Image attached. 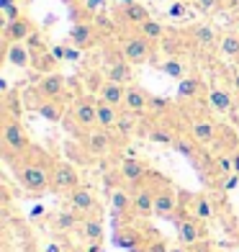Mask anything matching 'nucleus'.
Wrapping results in <instances>:
<instances>
[{
    "label": "nucleus",
    "instance_id": "nucleus-43",
    "mask_svg": "<svg viewBox=\"0 0 239 252\" xmlns=\"http://www.w3.org/2000/svg\"><path fill=\"white\" fill-rule=\"evenodd\" d=\"M0 10H3V16H5V24H10V21H18L21 16H24V10H21L18 3H10V5L0 8Z\"/></svg>",
    "mask_w": 239,
    "mask_h": 252
},
{
    "label": "nucleus",
    "instance_id": "nucleus-10",
    "mask_svg": "<svg viewBox=\"0 0 239 252\" xmlns=\"http://www.w3.org/2000/svg\"><path fill=\"white\" fill-rule=\"evenodd\" d=\"M113 144H116L113 142V134L108 129H100V126L83 134V147L90 157H108L113 152Z\"/></svg>",
    "mask_w": 239,
    "mask_h": 252
},
{
    "label": "nucleus",
    "instance_id": "nucleus-26",
    "mask_svg": "<svg viewBox=\"0 0 239 252\" xmlns=\"http://www.w3.org/2000/svg\"><path fill=\"white\" fill-rule=\"evenodd\" d=\"M113 242L129 252H142V245H147V239L136 226H123V229L119 226L116 234H113Z\"/></svg>",
    "mask_w": 239,
    "mask_h": 252
},
{
    "label": "nucleus",
    "instance_id": "nucleus-54",
    "mask_svg": "<svg viewBox=\"0 0 239 252\" xmlns=\"http://www.w3.org/2000/svg\"><path fill=\"white\" fill-rule=\"evenodd\" d=\"M64 3H72V0H64Z\"/></svg>",
    "mask_w": 239,
    "mask_h": 252
},
{
    "label": "nucleus",
    "instance_id": "nucleus-6",
    "mask_svg": "<svg viewBox=\"0 0 239 252\" xmlns=\"http://www.w3.org/2000/svg\"><path fill=\"white\" fill-rule=\"evenodd\" d=\"M31 93L39 100H62V95L67 93V77L62 72L39 75V80L31 88Z\"/></svg>",
    "mask_w": 239,
    "mask_h": 252
},
{
    "label": "nucleus",
    "instance_id": "nucleus-25",
    "mask_svg": "<svg viewBox=\"0 0 239 252\" xmlns=\"http://www.w3.org/2000/svg\"><path fill=\"white\" fill-rule=\"evenodd\" d=\"M77 234L83 237V245L85 242H103V234H106V224L98 214H90V216H83L80 221V229Z\"/></svg>",
    "mask_w": 239,
    "mask_h": 252
},
{
    "label": "nucleus",
    "instance_id": "nucleus-36",
    "mask_svg": "<svg viewBox=\"0 0 239 252\" xmlns=\"http://www.w3.org/2000/svg\"><path fill=\"white\" fill-rule=\"evenodd\" d=\"M57 62H60V60L52 54V47H49V49H44V52H33L31 70H36L39 75H49V72H57V70H54Z\"/></svg>",
    "mask_w": 239,
    "mask_h": 252
},
{
    "label": "nucleus",
    "instance_id": "nucleus-42",
    "mask_svg": "<svg viewBox=\"0 0 239 252\" xmlns=\"http://www.w3.org/2000/svg\"><path fill=\"white\" fill-rule=\"evenodd\" d=\"M193 8H196L198 13L209 16V13H216L219 8H224V0H193Z\"/></svg>",
    "mask_w": 239,
    "mask_h": 252
},
{
    "label": "nucleus",
    "instance_id": "nucleus-17",
    "mask_svg": "<svg viewBox=\"0 0 239 252\" xmlns=\"http://www.w3.org/2000/svg\"><path fill=\"white\" fill-rule=\"evenodd\" d=\"M188 39L196 44L198 49H216L219 47V39L221 33L216 31L211 24H206V21H201V24H193L188 29Z\"/></svg>",
    "mask_w": 239,
    "mask_h": 252
},
{
    "label": "nucleus",
    "instance_id": "nucleus-24",
    "mask_svg": "<svg viewBox=\"0 0 239 252\" xmlns=\"http://www.w3.org/2000/svg\"><path fill=\"white\" fill-rule=\"evenodd\" d=\"M80 221H83V216H80L75 209H60V211H54L52 214V219H49V224H52V229L57 234H70V232H77L80 229Z\"/></svg>",
    "mask_w": 239,
    "mask_h": 252
},
{
    "label": "nucleus",
    "instance_id": "nucleus-12",
    "mask_svg": "<svg viewBox=\"0 0 239 252\" xmlns=\"http://www.w3.org/2000/svg\"><path fill=\"white\" fill-rule=\"evenodd\" d=\"M209 106L211 111L221 113V116H232L237 113V106H239V98L232 88L226 85H211L209 88Z\"/></svg>",
    "mask_w": 239,
    "mask_h": 252
},
{
    "label": "nucleus",
    "instance_id": "nucleus-49",
    "mask_svg": "<svg viewBox=\"0 0 239 252\" xmlns=\"http://www.w3.org/2000/svg\"><path fill=\"white\" fill-rule=\"evenodd\" d=\"M232 159H234V173L239 175V147H237V150L232 152Z\"/></svg>",
    "mask_w": 239,
    "mask_h": 252
},
{
    "label": "nucleus",
    "instance_id": "nucleus-5",
    "mask_svg": "<svg viewBox=\"0 0 239 252\" xmlns=\"http://www.w3.org/2000/svg\"><path fill=\"white\" fill-rule=\"evenodd\" d=\"M75 188H80V173L72 162H67V159H54L52 165V190L54 193H72Z\"/></svg>",
    "mask_w": 239,
    "mask_h": 252
},
{
    "label": "nucleus",
    "instance_id": "nucleus-8",
    "mask_svg": "<svg viewBox=\"0 0 239 252\" xmlns=\"http://www.w3.org/2000/svg\"><path fill=\"white\" fill-rule=\"evenodd\" d=\"M149 165L139 157H123L121 162L116 165V178L121 180V186H142V183L149 178Z\"/></svg>",
    "mask_w": 239,
    "mask_h": 252
},
{
    "label": "nucleus",
    "instance_id": "nucleus-37",
    "mask_svg": "<svg viewBox=\"0 0 239 252\" xmlns=\"http://www.w3.org/2000/svg\"><path fill=\"white\" fill-rule=\"evenodd\" d=\"M139 121H142V116H134V113H129V111H121V119L116 124V131L121 136H131L136 129H139Z\"/></svg>",
    "mask_w": 239,
    "mask_h": 252
},
{
    "label": "nucleus",
    "instance_id": "nucleus-46",
    "mask_svg": "<svg viewBox=\"0 0 239 252\" xmlns=\"http://www.w3.org/2000/svg\"><path fill=\"white\" fill-rule=\"evenodd\" d=\"M88 252H100V250H103V242H85L83 245Z\"/></svg>",
    "mask_w": 239,
    "mask_h": 252
},
{
    "label": "nucleus",
    "instance_id": "nucleus-18",
    "mask_svg": "<svg viewBox=\"0 0 239 252\" xmlns=\"http://www.w3.org/2000/svg\"><path fill=\"white\" fill-rule=\"evenodd\" d=\"M103 77L113 80V83H121V85H131L134 83V64H129L121 54H116L113 60H108L103 64Z\"/></svg>",
    "mask_w": 239,
    "mask_h": 252
},
{
    "label": "nucleus",
    "instance_id": "nucleus-53",
    "mask_svg": "<svg viewBox=\"0 0 239 252\" xmlns=\"http://www.w3.org/2000/svg\"><path fill=\"white\" fill-rule=\"evenodd\" d=\"M70 252H88L85 247H70Z\"/></svg>",
    "mask_w": 239,
    "mask_h": 252
},
{
    "label": "nucleus",
    "instance_id": "nucleus-44",
    "mask_svg": "<svg viewBox=\"0 0 239 252\" xmlns=\"http://www.w3.org/2000/svg\"><path fill=\"white\" fill-rule=\"evenodd\" d=\"M144 252H170V247L165 245V239H152L144 245Z\"/></svg>",
    "mask_w": 239,
    "mask_h": 252
},
{
    "label": "nucleus",
    "instance_id": "nucleus-23",
    "mask_svg": "<svg viewBox=\"0 0 239 252\" xmlns=\"http://www.w3.org/2000/svg\"><path fill=\"white\" fill-rule=\"evenodd\" d=\"M147 18H152L149 10H147L142 3H136V0H131L129 5H119V10H116V21H119V24L131 26V29H139Z\"/></svg>",
    "mask_w": 239,
    "mask_h": 252
},
{
    "label": "nucleus",
    "instance_id": "nucleus-9",
    "mask_svg": "<svg viewBox=\"0 0 239 252\" xmlns=\"http://www.w3.org/2000/svg\"><path fill=\"white\" fill-rule=\"evenodd\" d=\"M188 136L201 147V150L213 147L216 136H219V124H216L213 119H209V116H196L188 124Z\"/></svg>",
    "mask_w": 239,
    "mask_h": 252
},
{
    "label": "nucleus",
    "instance_id": "nucleus-4",
    "mask_svg": "<svg viewBox=\"0 0 239 252\" xmlns=\"http://www.w3.org/2000/svg\"><path fill=\"white\" fill-rule=\"evenodd\" d=\"M70 119L80 131H90L98 126V98L93 95H80L70 106Z\"/></svg>",
    "mask_w": 239,
    "mask_h": 252
},
{
    "label": "nucleus",
    "instance_id": "nucleus-31",
    "mask_svg": "<svg viewBox=\"0 0 239 252\" xmlns=\"http://www.w3.org/2000/svg\"><path fill=\"white\" fill-rule=\"evenodd\" d=\"M136 33H142V36H144L147 41H152L154 47H157V44H162V39L167 36V29H165L162 21L152 16V18H147L144 24H142L139 29H136Z\"/></svg>",
    "mask_w": 239,
    "mask_h": 252
},
{
    "label": "nucleus",
    "instance_id": "nucleus-11",
    "mask_svg": "<svg viewBox=\"0 0 239 252\" xmlns=\"http://www.w3.org/2000/svg\"><path fill=\"white\" fill-rule=\"evenodd\" d=\"M180 209V193L170 186V183H162L157 186V198H154V216L159 219H175V214Z\"/></svg>",
    "mask_w": 239,
    "mask_h": 252
},
{
    "label": "nucleus",
    "instance_id": "nucleus-20",
    "mask_svg": "<svg viewBox=\"0 0 239 252\" xmlns=\"http://www.w3.org/2000/svg\"><path fill=\"white\" fill-rule=\"evenodd\" d=\"M95 98L98 100H106L111 103V106H116L123 111V100H126V85H121V83H113V80H100L98 88H95Z\"/></svg>",
    "mask_w": 239,
    "mask_h": 252
},
{
    "label": "nucleus",
    "instance_id": "nucleus-2",
    "mask_svg": "<svg viewBox=\"0 0 239 252\" xmlns=\"http://www.w3.org/2000/svg\"><path fill=\"white\" fill-rule=\"evenodd\" d=\"M0 139H3V152L8 162H16V159L26 157L33 144L29 139L26 126L21 124V119L10 111H3V121H0Z\"/></svg>",
    "mask_w": 239,
    "mask_h": 252
},
{
    "label": "nucleus",
    "instance_id": "nucleus-52",
    "mask_svg": "<svg viewBox=\"0 0 239 252\" xmlns=\"http://www.w3.org/2000/svg\"><path fill=\"white\" fill-rule=\"evenodd\" d=\"M10 3H16V0H0V8H5V5H10Z\"/></svg>",
    "mask_w": 239,
    "mask_h": 252
},
{
    "label": "nucleus",
    "instance_id": "nucleus-29",
    "mask_svg": "<svg viewBox=\"0 0 239 252\" xmlns=\"http://www.w3.org/2000/svg\"><path fill=\"white\" fill-rule=\"evenodd\" d=\"M203 90H206V85H203V80L196 77V75H188L183 80H178V98L180 100H196L203 95Z\"/></svg>",
    "mask_w": 239,
    "mask_h": 252
},
{
    "label": "nucleus",
    "instance_id": "nucleus-28",
    "mask_svg": "<svg viewBox=\"0 0 239 252\" xmlns=\"http://www.w3.org/2000/svg\"><path fill=\"white\" fill-rule=\"evenodd\" d=\"M178 136L180 134L173 129V126H167L165 121H157V124H152L149 129H147V139L154 142V144H162V147H175Z\"/></svg>",
    "mask_w": 239,
    "mask_h": 252
},
{
    "label": "nucleus",
    "instance_id": "nucleus-14",
    "mask_svg": "<svg viewBox=\"0 0 239 252\" xmlns=\"http://www.w3.org/2000/svg\"><path fill=\"white\" fill-rule=\"evenodd\" d=\"M33 33H36V26L29 16H21L18 21H10V24H3V44H21L29 41Z\"/></svg>",
    "mask_w": 239,
    "mask_h": 252
},
{
    "label": "nucleus",
    "instance_id": "nucleus-16",
    "mask_svg": "<svg viewBox=\"0 0 239 252\" xmlns=\"http://www.w3.org/2000/svg\"><path fill=\"white\" fill-rule=\"evenodd\" d=\"M67 206L75 209L80 216H90V214L98 211V198H95V193L90 190V188L80 186L72 193H67Z\"/></svg>",
    "mask_w": 239,
    "mask_h": 252
},
{
    "label": "nucleus",
    "instance_id": "nucleus-45",
    "mask_svg": "<svg viewBox=\"0 0 239 252\" xmlns=\"http://www.w3.org/2000/svg\"><path fill=\"white\" fill-rule=\"evenodd\" d=\"M239 186V175H229V178H221V190H234Z\"/></svg>",
    "mask_w": 239,
    "mask_h": 252
},
{
    "label": "nucleus",
    "instance_id": "nucleus-3",
    "mask_svg": "<svg viewBox=\"0 0 239 252\" xmlns=\"http://www.w3.org/2000/svg\"><path fill=\"white\" fill-rule=\"evenodd\" d=\"M119 54H121L129 64L139 67V64L152 62V57H154V44L147 41L142 33H126V36L119 41Z\"/></svg>",
    "mask_w": 239,
    "mask_h": 252
},
{
    "label": "nucleus",
    "instance_id": "nucleus-19",
    "mask_svg": "<svg viewBox=\"0 0 239 252\" xmlns=\"http://www.w3.org/2000/svg\"><path fill=\"white\" fill-rule=\"evenodd\" d=\"M98 39H100L98 36V29L90 24V21H80V24H75L70 29V44H72L75 49H80V52L95 47Z\"/></svg>",
    "mask_w": 239,
    "mask_h": 252
},
{
    "label": "nucleus",
    "instance_id": "nucleus-51",
    "mask_svg": "<svg viewBox=\"0 0 239 252\" xmlns=\"http://www.w3.org/2000/svg\"><path fill=\"white\" fill-rule=\"evenodd\" d=\"M232 31H234V33H239V16L234 18V24H232Z\"/></svg>",
    "mask_w": 239,
    "mask_h": 252
},
{
    "label": "nucleus",
    "instance_id": "nucleus-34",
    "mask_svg": "<svg viewBox=\"0 0 239 252\" xmlns=\"http://www.w3.org/2000/svg\"><path fill=\"white\" fill-rule=\"evenodd\" d=\"M157 67H159V72H165L167 77H173V80L188 77V64H185L183 57H165Z\"/></svg>",
    "mask_w": 239,
    "mask_h": 252
},
{
    "label": "nucleus",
    "instance_id": "nucleus-33",
    "mask_svg": "<svg viewBox=\"0 0 239 252\" xmlns=\"http://www.w3.org/2000/svg\"><path fill=\"white\" fill-rule=\"evenodd\" d=\"M119 119H121V108L111 106V103H106V100H98V126L100 129L113 131L116 124H119Z\"/></svg>",
    "mask_w": 239,
    "mask_h": 252
},
{
    "label": "nucleus",
    "instance_id": "nucleus-30",
    "mask_svg": "<svg viewBox=\"0 0 239 252\" xmlns=\"http://www.w3.org/2000/svg\"><path fill=\"white\" fill-rule=\"evenodd\" d=\"M33 100H36L33 103V111H36L41 119H47L52 124L64 119V103L62 100H39V98H33Z\"/></svg>",
    "mask_w": 239,
    "mask_h": 252
},
{
    "label": "nucleus",
    "instance_id": "nucleus-41",
    "mask_svg": "<svg viewBox=\"0 0 239 252\" xmlns=\"http://www.w3.org/2000/svg\"><path fill=\"white\" fill-rule=\"evenodd\" d=\"M173 150H175V152H180V155H185V157H196L201 147H198L196 142H193L190 136H178V142H175Z\"/></svg>",
    "mask_w": 239,
    "mask_h": 252
},
{
    "label": "nucleus",
    "instance_id": "nucleus-39",
    "mask_svg": "<svg viewBox=\"0 0 239 252\" xmlns=\"http://www.w3.org/2000/svg\"><path fill=\"white\" fill-rule=\"evenodd\" d=\"M165 16H167L170 21H188V18L193 16V5L185 3V0H175V3L165 10Z\"/></svg>",
    "mask_w": 239,
    "mask_h": 252
},
{
    "label": "nucleus",
    "instance_id": "nucleus-47",
    "mask_svg": "<svg viewBox=\"0 0 239 252\" xmlns=\"http://www.w3.org/2000/svg\"><path fill=\"white\" fill-rule=\"evenodd\" d=\"M232 90H234L237 98H239V70H234V72H232Z\"/></svg>",
    "mask_w": 239,
    "mask_h": 252
},
{
    "label": "nucleus",
    "instance_id": "nucleus-21",
    "mask_svg": "<svg viewBox=\"0 0 239 252\" xmlns=\"http://www.w3.org/2000/svg\"><path fill=\"white\" fill-rule=\"evenodd\" d=\"M147 108H149V93L142 85H126V100H123V111L134 113V116H147Z\"/></svg>",
    "mask_w": 239,
    "mask_h": 252
},
{
    "label": "nucleus",
    "instance_id": "nucleus-55",
    "mask_svg": "<svg viewBox=\"0 0 239 252\" xmlns=\"http://www.w3.org/2000/svg\"><path fill=\"white\" fill-rule=\"evenodd\" d=\"M237 252H239V247H237Z\"/></svg>",
    "mask_w": 239,
    "mask_h": 252
},
{
    "label": "nucleus",
    "instance_id": "nucleus-22",
    "mask_svg": "<svg viewBox=\"0 0 239 252\" xmlns=\"http://www.w3.org/2000/svg\"><path fill=\"white\" fill-rule=\"evenodd\" d=\"M108 206H111V214L116 216V219L131 214V209H134V190L123 188V186L111 188V193H108Z\"/></svg>",
    "mask_w": 239,
    "mask_h": 252
},
{
    "label": "nucleus",
    "instance_id": "nucleus-48",
    "mask_svg": "<svg viewBox=\"0 0 239 252\" xmlns=\"http://www.w3.org/2000/svg\"><path fill=\"white\" fill-rule=\"evenodd\" d=\"M47 211H44V206H33L31 214H29V219H39V216H44Z\"/></svg>",
    "mask_w": 239,
    "mask_h": 252
},
{
    "label": "nucleus",
    "instance_id": "nucleus-50",
    "mask_svg": "<svg viewBox=\"0 0 239 252\" xmlns=\"http://www.w3.org/2000/svg\"><path fill=\"white\" fill-rule=\"evenodd\" d=\"M170 252H188V247H185V245H180V242H178L175 247H170Z\"/></svg>",
    "mask_w": 239,
    "mask_h": 252
},
{
    "label": "nucleus",
    "instance_id": "nucleus-27",
    "mask_svg": "<svg viewBox=\"0 0 239 252\" xmlns=\"http://www.w3.org/2000/svg\"><path fill=\"white\" fill-rule=\"evenodd\" d=\"M193 219H198V221H211L213 216H216V203L213 198L209 196V193H196L190 201V211H188Z\"/></svg>",
    "mask_w": 239,
    "mask_h": 252
},
{
    "label": "nucleus",
    "instance_id": "nucleus-32",
    "mask_svg": "<svg viewBox=\"0 0 239 252\" xmlns=\"http://www.w3.org/2000/svg\"><path fill=\"white\" fill-rule=\"evenodd\" d=\"M221 60H237L239 62V33L234 31H224L219 39V47H216Z\"/></svg>",
    "mask_w": 239,
    "mask_h": 252
},
{
    "label": "nucleus",
    "instance_id": "nucleus-7",
    "mask_svg": "<svg viewBox=\"0 0 239 252\" xmlns=\"http://www.w3.org/2000/svg\"><path fill=\"white\" fill-rule=\"evenodd\" d=\"M175 232H178V242L185 245V247H196L201 245L203 239H206V226H203V221L193 219L190 214H180L175 216Z\"/></svg>",
    "mask_w": 239,
    "mask_h": 252
},
{
    "label": "nucleus",
    "instance_id": "nucleus-15",
    "mask_svg": "<svg viewBox=\"0 0 239 252\" xmlns=\"http://www.w3.org/2000/svg\"><path fill=\"white\" fill-rule=\"evenodd\" d=\"M3 60H5V64L16 67V70H31L33 52L29 49L26 41H21V44H3Z\"/></svg>",
    "mask_w": 239,
    "mask_h": 252
},
{
    "label": "nucleus",
    "instance_id": "nucleus-13",
    "mask_svg": "<svg viewBox=\"0 0 239 252\" xmlns=\"http://www.w3.org/2000/svg\"><path fill=\"white\" fill-rule=\"evenodd\" d=\"M154 198H157V188L149 183H142V186L134 188V209L131 214L136 219H152L154 216Z\"/></svg>",
    "mask_w": 239,
    "mask_h": 252
},
{
    "label": "nucleus",
    "instance_id": "nucleus-40",
    "mask_svg": "<svg viewBox=\"0 0 239 252\" xmlns=\"http://www.w3.org/2000/svg\"><path fill=\"white\" fill-rule=\"evenodd\" d=\"M173 108V103L167 98H159V95H149V108H147V116H154V119H162L165 113Z\"/></svg>",
    "mask_w": 239,
    "mask_h": 252
},
{
    "label": "nucleus",
    "instance_id": "nucleus-35",
    "mask_svg": "<svg viewBox=\"0 0 239 252\" xmlns=\"http://www.w3.org/2000/svg\"><path fill=\"white\" fill-rule=\"evenodd\" d=\"M216 150L219 152H234L239 147V131H234L232 126L219 124V136H216Z\"/></svg>",
    "mask_w": 239,
    "mask_h": 252
},
{
    "label": "nucleus",
    "instance_id": "nucleus-1",
    "mask_svg": "<svg viewBox=\"0 0 239 252\" xmlns=\"http://www.w3.org/2000/svg\"><path fill=\"white\" fill-rule=\"evenodd\" d=\"M52 159L39 152L31 150L26 157H21L16 162V183L18 188H24L31 196H44L47 190H52Z\"/></svg>",
    "mask_w": 239,
    "mask_h": 252
},
{
    "label": "nucleus",
    "instance_id": "nucleus-38",
    "mask_svg": "<svg viewBox=\"0 0 239 252\" xmlns=\"http://www.w3.org/2000/svg\"><path fill=\"white\" fill-rule=\"evenodd\" d=\"M213 170H216V173H219L221 178L237 175V173H234V159H232V152H216V157H213Z\"/></svg>",
    "mask_w": 239,
    "mask_h": 252
}]
</instances>
